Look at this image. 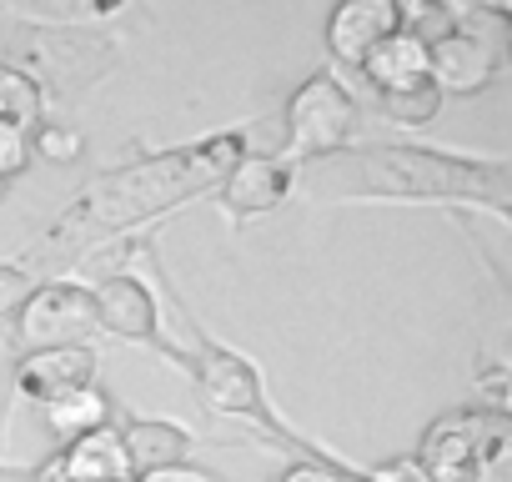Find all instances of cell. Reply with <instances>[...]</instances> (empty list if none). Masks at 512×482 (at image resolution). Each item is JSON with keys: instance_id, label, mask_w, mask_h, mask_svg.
<instances>
[{"instance_id": "cell-1", "label": "cell", "mask_w": 512, "mask_h": 482, "mask_svg": "<svg viewBox=\"0 0 512 482\" xmlns=\"http://www.w3.org/2000/svg\"><path fill=\"white\" fill-rule=\"evenodd\" d=\"M241 161V146L236 141H206L196 151H176V156H161V161H146L136 171H121L111 176L106 186L86 191L76 216H66L51 241L61 247V241L76 231V236H101L106 226H126V221H141L171 201H181L186 191H201L211 181H221L231 166Z\"/></svg>"}, {"instance_id": "cell-2", "label": "cell", "mask_w": 512, "mask_h": 482, "mask_svg": "<svg viewBox=\"0 0 512 482\" xmlns=\"http://www.w3.org/2000/svg\"><path fill=\"white\" fill-rule=\"evenodd\" d=\"M507 452V422L497 412L447 417L422 437V472L427 482H477Z\"/></svg>"}, {"instance_id": "cell-3", "label": "cell", "mask_w": 512, "mask_h": 482, "mask_svg": "<svg viewBox=\"0 0 512 482\" xmlns=\"http://www.w3.org/2000/svg\"><path fill=\"white\" fill-rule=\"evenodd\" d=\"M357 126V106L342 91V81H332L327 71H317L312 81L297 86V96L287 101V156H327L342 151L352 141Z\"/></svg>"}, {"instance_id": "cell-4", "label": "cell", "mask_w": 512, "mask_h": 482, "mask_svg": "<svg viewBox=\"0 0 512 482\" xmlns=\"http://www.w3.org/2000/svg\"><path fill=\"white\" fill-rule=\"evenodd\" d=\"M101 332L96 322V297L86 287L56 282V287H36L21 302V322L16 337L26 352H51V347H86V337Z\"/></svg>"}, {"instance_id": "cell-5", "label": "cell", "mask_w": 512, "mask_h": 482, "mask_svg": "<svg viewBox=\"0 0 512 482\" xmlns=\"http://www.w3.org/2000/svg\"><path fill=\"white\" fill-rule=\"evenodd\" d=\"M367 176L377 186H392V191H437V196H452V191H492L502 196V171H472V166H457L447 156H427V151H372L367 156Z\"/></svg>"}, {"instance_id": "cell-6", "label": "cell", "mask_w": 512, "mask_h": 482, "mask_svg": "<svg viewBox=\"0 0 512 482\" xmlns=\"http://www.w3.org/2000/svg\"><path fill=\"white\" fill-rule=\"evenodd\" d=\"M502 66V51H497V36H482L472 26H457L452 36H442L437 46H427V81L432 91L442 96H477L492 86Z\"/></svg>"}, {"instance_id": "cell-7", "label": "cell", "mask_w": 512, "mask_h": 482, "mask_svg": "<svg viewBox=\"0 0 512 482\" xmlns=\"http://www.w3.org/2000/svg\"><path fill=\"white\" fill-rule=\"evenodd\" d=\"M397 31V0H342L327 21V46L337 61L362 66L377 41Z\"/></svg>"}, {"instance_id": "cell-8", "label": "cell", "mask_w": 512, "mask_h": 482, "mask_svg": "<svg viewBox=\"0 0 512 482\" xmlns=\"http://www.w3.org/2000/svg\"><path fill=\"white\" fill-rule=\"evenodd\" d=\"M362 71H367V81H372L382 96H412V91H427V86H432V81H427V46H422L417 36H407L402 26L367 51Z\"/></svg>"}, {"instance_id": "cell-9", "label": "cell", "mask_w": 512, "mask_h": 482, "mask_svg": "<svg viewBox=\"0 0 512 482\" xmlns=\"http://www.w3.org/2000/svg\"><path fill=\"white\" fill-rule=\"evenodd\" d=\"M96 382V357L91 347H51V352H26L21 362V392L36 402H56L76 387Z\"/></svg>"}, {"instance_id": "cell-10", "label": "cell", "mask_w": 512, "mask_h": 482, "mask_svg": "<svg viewBox=\"0 0 512 482\" xmlns=\"http://www.w3.org/2000/svg\"><path fill=\"white\" fill-rule=\"evenodd\" d=\"M51 472H56V477H66V482H136L131 457H126V447H121V432H116V427H101V432H91V437L71 442Z\"/></svg>"}, {"instance_id": "cell-11", "label": "cell", "mask_w": 512, "mask_h": 482, "mask_svg": "<svg viewBox=\"0 0 512 482\" xmlns=\"http://www.w3.org/2000/svg\"><path fill=\"white\" fill-rule=\"evenodd\" d=\"M282 196H287V161L277 156H241L221 176L226 211H272Z\"/></svg>"}, {"instance_id": "cell-12", "label": "cell", "mask_w": 512, "mask_h": 482, "mask_svg": "<svg viewBox=\"0 0 512 482\" xmlns=\"http://www.w3.org/2000/svg\"><path fill=\"white\" fill-rule=\"evenodd\" d=\"M96 322L116 337H151L156 332V302L131 277H106L96 292Z\"/></svg>"}, {"instance_id": "cell-13", "label": "cell", "mask_w": 512, "mask_h": 482, "mask_svg": "<svg viewBox=\"0 0 512 482\" xmlns=\"http://www.w3.org/2000/svg\"><path fill=\"white\" fill-rule=\"evenodd\" d=\"M196 382L226 412H256V402H262V382H256V372L236 352H221V347H211L196 362Z\"/></svg>"}, {"instance_id": "cell-14", "label": "cell", "mask_w": 512, "mask_h": 482, "mask_svg": "<svg viewBox=\"0 0 512 482\" xmlns=\"http://www.w3.org/2000/svg\"><path fill=\"white\" fill-rule=\"evenodd\" d=\"M121 447H126V457H131V472L141 477V472H161V467H176V462H186V447H191V437L176 427V422H131L126 432H121Z\"/></svg>"}, {"instance_id": "cell-15", "label": "cell", "mask_w": 512, "mask_h": 482, "mask_svg": "<svg viewBox=\"0 0 512 482\" xmlns=\"http://www.w3.org/2000/svg\"><path fill=\"white\" fill-rule=\"evenodd\" d=\"M46 427L71 447V442H81V437L111 427V397H106L96 382H91V387H76V392L46 402Z\"/></svg>"}, {"instance_id": "cell-16", "label": "cell", "mask_w": 512, "mask_h": 482, "mask_svg": "<svg viewBox=\"0 0 512 482\" xmlns=\"http://www.w3.org/2000/svg\"><path fill=\"white\" fill-rule=\"evenodd\" d=\"M0 121H11L21 131H31L41 121V91L26 71H11L0 66Z\"/></svg>"}, {"instance_id": "cell-17", "label": "cell", "mask_w": 512, "mask_h": 482, "mask_svg": "<svg viewBox=\"0 0 512 482\" xmlns=\"http://www.w3.org/2000/svg\"><path fill=\"white\" fill-rule=\"evenodd\" d=\"M31 151L41 161H76L81 156V131H71V126H36L31 131Z\"/></svg>"}, {"instance_id": "cell-18", "label": "cell", "mask_w": 512, "mask_h": 482, "mask_svg": "<svg viewBox=\"0 0 512 482\" xmlns=\"http://www.w3.org/2000/svg\"><path fill=\"white\" fill-rule=\"evenodd\" d=\"M26 161H31V131L0 121V181H11L16 171H26Z\"/></svg>"}, {"instance_id": "cell-19", "label": "cell", "mask_w": 512, "mask_h": 482, "mask_svg": "<svg viewBox=\"0 0 512 482\" xmlns=\"http://www.w3.org/2000/svg\"><path fill=\"white\" fill-rule=\"evenodd\" d=\"M382 106H387L397 121L422 126V121H432V116H437V91L427 86V91H412V96H382Z\"/></svg>"}, {"instance_id": "cell-20", "label": "cell", "mask_w": 512, "mask_h": 482, "mask_svg": "<svg viewBox=\"0 0 512 482\" xmlns=\"http://www.w3.org/2000/svg\"><path fill=\"white\" fill-rule=\"evenodd\" d=\"M31 297V277L21 267H0V317L21 312V302Z\"/></svg>"}, {"instance_id": "cell-21", "label": "cell", "mask_w": 512, "mask_h": 482, "mask_svg": "<svg viewBox=\"0 0 512 482\" xmlns=\"http://www.w3.org/2000/svg\"><path fill=\"white\" fill-rule=\"evenodd\" d=\"M136 482H216V477L191 467V462H176V467H161V472H141Z\"/></svg>"}, {"instance_id": "cell-22", "label": "cell", "mask_w": 512, "mask_h": 482, "mask_svg": "<svg viewBox=\"0 0 512 482\" xmlns=\"http://www.w3.org/2000/svg\"><path fill=\"white\" fill-rule=\"evenodd\" d=\"M282 482H342L332 467H317V462H297V467H287L282 472Z\"/></svg>"}, {"instance_id": "cell-23", "label": "cell", "mask_w": 512, "mask_h": 482, "mask_svg": "<svg viewBox=\"0 0 512 482\" xmlns=\"http://www.w3.org/2000/svg\"><path fill=\"white\" fill-rule=\"evenodd\" d=\"M382 482H427V472L417 462H397L392 472H382Z\"/></svg>"}, {"instance_id": "cell-24", "label": "cell", "mask_w": 512, "mask_h": 482, "mask_svg": "<svg viewBox=\"0 0 512 482\" xmlns=\"http://www.w3.org/2000/svg\"><path fill=\"white\" fill-rule=\"evenodd\" d=\"M0 201H6V181H0Z\"/></svg>"}]
</instances>
